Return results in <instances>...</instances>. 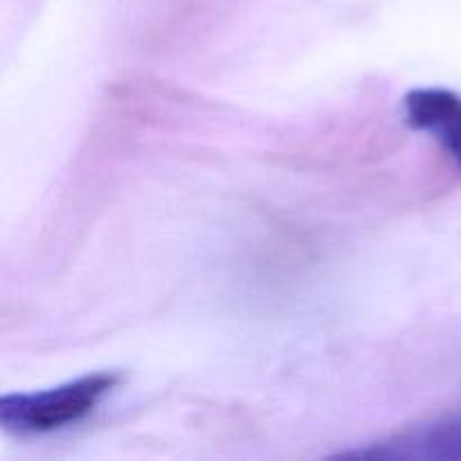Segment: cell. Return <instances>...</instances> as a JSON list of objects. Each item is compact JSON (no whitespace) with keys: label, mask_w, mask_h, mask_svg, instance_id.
Segmentation results:
<instances>
[{"label":"cell","mask_w":461,"mask_h":461,"mask_svg":"<svg viewBox=\"0 0 461 461\" xmlns=\"http://www.w3.org/2000/svg\"><path fill=\"white\" fill-rule=\"evenodd\" d=\"M115 369L84 374L79 378L36 392L0 396V426L14 437H43L86 421L108 394L120 387Z\"/></svg>","instance_id":"6da1fadb"},{"label":"cell","mask_w":461,"mask_h":461,"mask_svg":"<svg viewBox=\"0 0 461 461\" xmlns=\"http://www.w3.org/2000/svg\"><path fill=\"white\" fill-rule=\"evenodd\" d=\"M403 120L410 129L430 135L461 171V95L439 86L408 90Z\"/></svg>","instance_id":"3957f363"},{"label":"cell","mask_w":461,"mask_h":461,"mask_svg":"<svg viewBox=\"0 0 461 461\" xmlns=\"http://www.w3.org/2000/svg\"><path fill=\"white\" fill-rule=\"evenodd\" d=\"M345 459L461 461V408L419 421L367 448L340 453Z\"/></svg>","instance_id":"7a4b0ae2"}]
</instances>
